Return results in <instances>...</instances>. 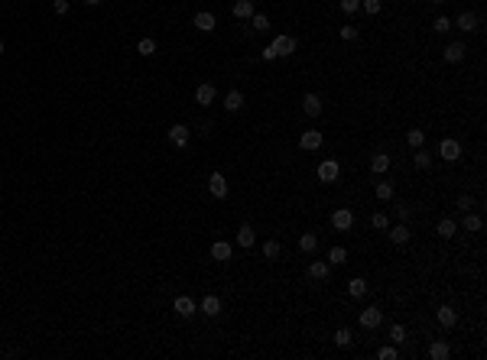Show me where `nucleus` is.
<instances>
[{"mask_svg":"<svg viewBox=\"0 0 487 360\" xmlns=\"http://www.w3.org/2000/svg\"><path fill=\"white\" fill-rule=\"evenodd\" d=\"M361 324H364L367 331H374V328H380L383 324V311L377 308V305H370V308H364L361 311Z\"/></svg>","mask_w":487,"mask_h":360,"instance_id":"1","label":"nucleus"},{"mask_svg":"<svg viewBox=\"0 0 487 360\" xmlns=\"http://www.w3.org/2000/svg\"><path fill=\"white\" fill-rule=\"evenodd\" d=\"M438 156H442L445 162H455V159L461 156V143L458 140H442L438 143Z\"/></svg>","mask_w":487,"mask_h":360,"instance_id":"2","label":"nucleus"},{"mask_svg":"<svg viewBox=\"0 0 487 360\" xmlns=\"http://www.w3.org/2000/svg\"><path fill=\"white\" fill-rule=\"evenodd\" d=\"M208 192L215 198H224V195H228V178H224L221 172H211V175H208Z\"/></svg>","mask_w":487,"mask_h":360,"instance_id":"3","label":"nucleus"},{"mask_svg":"<svg viewBox=\"0 0 487 360\" xmlns=\"http://www.w3.org/2000/svg\"><path fill=\"white\" fill-rule=\"evenodd\" d=\"M299 146H302L305 153H315V149L321 146V133L318 130H305V133L299 136Z\"/></svg>","mask_w":487,"mask_h":360,"instance_id":"4","label":"nucleus"},{"mask_svg":"<svg viewBox=\"0 0 487 360\" xmlns=\"http://www.w3.org/2000/svg\"><path fill=\"white\" fill-rule=\"evenodd\" d=\"M270 46L276 49V55H292V52H296V39H292V36H276Z\"/></svg>","mask_w":487,"mask_h":360,"instance_id":"5","label":"nucleus"},{"mask_svg":"<svg viewBox=\"0 0 487 360\" xmlns=\"http://www.w3.org/2000/svg\"><path fill=\"white\" fill-rule=\"evenodd\" d=\"M169 143L173 146H189V127H182V123L169 127Z\"/></svg>","mask_w":487,"mask_h":360,"instance_id":"6","label":"nucleus"},{"mask_svg":"<svg viewBox=\"0 0 487 360\" xmlns=\"http://www.w3.org/2000/svg\"><path fill=\"white\" fill-rule=\"evenodd\" d=\"M308 279L325 282V279H328V263H325V260H312V263H308Z\"/></svg>","mask_w":487,"mask_h":360,"instance_id":"7","label":"nucleus"},{"mask_svg":"<svg viewBox=\"0 0 487 360\" xmlns=\"http://www.w3.org/2000/svg\"><path fill=\"white\" fill-rule=\"evenodd\" d=\"M332 224H335V227H338V231H348V227H351V224H354V214H351V211H348V208H338V211H335V214H332Z\"/></svg>","mask_w":487,"mask_h":360,"instance_id":"8","label":"nucleus"},{"mask_svg":"<svg viewBox=\"0 0 487 360\" xmlns=\"http://www.w3.org/2000/svg\"><path fill=\"white\" fill-rule=\"evenodd\" d=\"M318 178L321 182H335V178H338V162H335V159H325V162L318 165Z\"/></svg>","mask_w":487,"mask_h":360,"instance_id":"9","label":"nucleus"},{"mask_svg":"<svg viewBox=\"0 0 487 360\" xmlns=\"http://www.w3.org/2000/svg\"><path fill=\"white\" fill-rule=\"evenodd\" d=\"M464 52H468V49H464V43H448V46H445V52H442V59L445 62H461Z\"/></svg>","mask_w":487,"mask_h":360,"instance_id":"10","label":"nucleus"},{"mask_svg":"<svg viewBox=\"0 0 487 360\" xmlns=\"http://www.w3.org/2000/svg\"><path fill=\"white\" fill-rule=\"evenodd\" d=\"M435 318H438V324H442V328H455L458 311H455V308H448V305H442V308L435 311Z\"/></svg>","mask_w":487,"mask_h":360,"instance_id":"11","label":"nucleus"},{"mask_svg":"<svg viewBox=\"0 0 487 360\" xmlns=\"http://www.w3.org/2000/svg\"><path fill=\"white\" fill-rule=\"evenodd\" d=\"M211 260H218V263L231 260V244L228 240H215V244H211Z\"/></svg>","mask_w":487,"mask_h":360,"instance_id":"12","label":"nucleus"},{"mask_svg":"<svg viewBox=\"0 0 487 360\" xmlns=\"http://www.w3.org/2000/svg\"><path fill=\"white\" fill-rule=\"evenodd\" d=\"M173 308H176V311H179V315H182V318H192V315H195V302H192V299H189V295H179V299H176V302H173Z\"/></svg>","mask_w":487,"mask_h":360,"instance_id":"13","label":"nucleus"},{"mask_svg":"<svg viewBox=\"0 0 487 360\" xmlns=\"http://www.w3.org/2000/svg\"><path fill=\"white\" fill-rule=\"evenodd\" d=\"M302 110L308 117H318L321 114V101H318V94H305L302 98Z\"/></svg>","mask_w":487,"mask_h":360,"instance_id":"14","label":"nucleus"},{"mask_svg":"<svg viewBox=\"0 0 487 360\" xmlns=\"http://www.w3.org/2000/svg\"><path fill=\"white\" fill-rule=\"evenodd\" d=\"M195 30H202V33H211L215 30V13H195Z\"/></svg>","mask_w":487,"mask_h":360,"instance_id":"15","label":"nucleus"},{"mask_svg":"<svg viewBox=\"0 0 487 360\" xmlns=\"http://www.w3.org/2000/svg\"><path fill=\"white\" fill-rule=\"evenodd\" d=\"M202 311H205L208 318L221 315V299H218V295H205V302H202Z\"/></svg>","mask_w":487,"mask_h":360,"instance_id":"16","label":"nucleus"},{"mask_svg":"<svg viewBox=\"0 0 487 360\" xmlns=\"http://www.w3.org/2000/svg\"><path fill=\"white\" fill-rule=\"evenodd\" d=\"M195 101L208 107V104L215 101V88H211V85H198V88H195Z\"/></svg>","mask_w":487,"mask_h":360,"instance_id":"17","label":"nucleus"},{"mask_svg":"<svg viewBox=\"0 0 487 360\" xmlns=\"http://www.w3.org/2000/svg\"><path fill=\"white\" fill-rule=\"evenodd\" d=\"M237 244H241V247H253V244H257V234H253L250 224H244L241 231H237Z\"/></svg>","mask_w":487,"mask_h":360,"instance_id":"18","label":"nucleus"},{"mask_svg":"<svg viewBox=\"0 0 487 360\" xmlns=\"http://www.w3.org/2000/svg\"><path fill=\"white\" fill-rule=\"evenodd\" d=\"M234 17L237 20H250L253 17V0H237V4H234Z\"/></svg>","mask_w":487,"mask_h":360,"instance_id":"19","label":"nucleus"},{"mask_svg":"<svg viewBox=\"0 0 487 360\" xmlns=\"http://www.w3.org/2000/svg\"><path fill=\"white\" fill-rule=\"evenodd\" d=\"M435 231H438V237H442V240H448V237H455V231H458V227H455V221H451V218H442V221H438V227H435Z\"/></svg>","mask_w":487,"mask_h":360,"instance_id":"20","label":"nucleus"},{"mask_svg":"<svg viewBox=\"0 0 487 360\" xmlns=\"http://www.w3.org/2000/svg\"><path fill=\"white\" fill-rule=\"evenodd\" d=\"M390 240H393V244H406V240H409V227L406 224L390 227Z\"/></svg>","mask_w":487,"mask_h":360,"instance_id":"21","label":"nucleus"},{"mask_svg":"<svg viewBox=\"0 0 487 360\" xmlns=\"http://www.w3.org/2000/svg\"><path fill=\"white\" fill-rule=\"evenodd\" d=\"M370 169H374L377 175H380V172H387V169H390V156H387V153H377L374 159H370Z\"/></svg>","mask_w":487,"mask_h":360,"instance_id":"22","label":"nucleus"},{"mask_svg":"<svg viewBox=\"0 0 487 360\" xmlns=\"http://www.w3.org/2000/svg\"><path fill=\"white\" fill-rule=\"evenodd\" d=\"M224 107H228L231 114H234V110H241V107H244V94H241V91H231L228 98H224Z\"/></svg>","mask_w":487,"mask_h":360,"instance_id":"23","label":"nucleus"},{"mask_svg":"<svg viewBox=\"0 0 487 360\" xmlns=\"http://www.w3.org/2000/svg\"><path fill=\"white\" fill-rule=\"evenodd\" d=\"M315 247H318V237H315V234H302V237H299V250L302 253H315Z\"/></svg>","mask_w":487,"mask_h":360,"instance_id":"24","label":"nucleus"},{"mask_svg":"<svg viewBox=\"0 0 487 360\" xmlns=\"http://www.w3.org/2000/svg\"><path fill=\"white\" fill-rule=\"evenodd\" d=\"M458 30H464V33L477 30V17L474 13H461V17H458Z\"/></svg>","mask_w":487,"mask_h":360,"instance_id":"25","label":"nucleus"},{"mask_svg":"<svg viewBox=\"0 0 487 360\" xmlns=\"http://www.w3.org/2000/svg\"><path fill=\"white\" fill-rule=\"evenodd\" d=\"M348 292H351L354 299H361V295H367V282L358 276V279H351V282H348Z\"/></svg>","mask_w":487,"mask_h":360,"instance_id":"26","label":"nucleus"},{"mask_svg":"<svg viewBox=\"0 0 487 360\" xmlns=\"http://www.w3.org/2000/svg\"><path fill=\"white\" fill-rule=\"evenodd\" d=\"M328 263H335V266L348 263V250H345V247H332V250H328Z\"/></svg>","mask_w":487,"mask_h":360,"instance_id":"27","label":"nucleus"},{"mask_svg":"<svg viewBox=\"0 0 487 360\" xmlns=\"http://www.w3.org/2000/svg\"><path fill=\"white\" fill-rule=\"evenodd\" d=\"M429 357L432 360H445V357H448V344H445V341H435L429 347Z\"/></svg>","mask_w":487,"mask_h":360,"instance_id":"28","label":"nucleus"},{"mask_svg":"<svg viewBox=\"0 0 487 360\" xmlns=\"http://www.w3.org/2000/svg\"><path fill=\"white\" fill-rule=\"evenodd\" d=\"M406 143L413 149H422V143H426V133H422V130H409L406 133Z\"/></svg>","mask_w":487,"mask_h":360,"instance_id":"29","label":"nucleus"},{"mask_svg":"<svg viewBox=\"0 0 487 360\" xmlns=\"http://www.w3.org/2000/svg\"><path fill=\"white\" fill-rule=\"evenodd\" d=\"M377 198H380V202H390V198H393V182H377Z\"/></svg>","mask_w":487,"mask_h":360,"instance_id":"30","label":"nucleus"},{"mask_svg":"<svg viewBox=\"0 0 487 360\" xmlns=\"http://www.w3.org/2000/svg\"><path fill=\"white\" fill-rule=\"evenodd\" d=\"M354 341V334L348 328H338V334H335V344H338V347H348V344Z\"/></svg>","mask_w":487,"mask_h":360,"instance_id":"31","label":"nucleus"},{"mask_svg":"<svg viewBox=\"0 0 487 360\" xmlns=\"http://www.w3.org/2000/svg\"><path fill=\"white\" fill-rule=\"evenodd\" d=\"M464 231H471V234L481 231V218H477V214H468V211H464Z\"/></svg>","mask_w":487,"mask_h":360,"instance_id":"32","label":"nucleus"},{"mask_svg":"<svg viewBox=\"0 0 487 360\" xmlns=\"http://www.w3.org/2000/svg\"><path fill=\"white\" fill-rule=\"evenodd\" d=\"M250 26H253V30H260V33H263V30H270V20H266L263 13H253V17H250Z\"/></svg>","mask_w":487,"mask_h":360,"instance_id":"33","label":"nucleus"},{"mask_svg":"<svg viewBox=\"0 0 487 360\" xmlns=\"http://www.w3.org/2000/svg\"><path fill=\"white\" fill-rule=\"evenodd\" d=\"M390 341L403 344V341H406V328H403V324H393V328H390Z\"/></svg>","mask_w":487,"mask_h":360,"instance_id":"34","label":"nucleus"},{"mask_svg":"<svg viewBox=\"0 0 487 360\" xmlns=\"http://www.w3.org/2000/svg\"><path fill=\"white\" fill-rule=\"evenodd\" d=\"M263 257L266 260H276L279 257V244H276V240H266V244H263Z\"/></svg>","mask_w":487,"mask_h":360,"instance_id":"35","label":"nucleus"},{"mask_svg":"<svg viewBox=\"0 0 487 360\" xmlns=\"http://www.w3.org/2000/svg\"><path fill=\"white\" fill-rule=\"evenodd\" d=\"M136 52H140V55H153L156 43H153V39H140V43H136Z\"/></svg>","mask_w":487,"mask_h":360,"instance_id":"36","label":"nucleus"},{"mask_svg":"<svg viewBox=\"0 0 487 360\" xmlns=\"http://www.w3.org/2000/svg\"><path fill=\"white\" fill-rule=\"evenodd\" d=\"M370 224H374L377 231H387V227H390V221H387V214H383V211H377L374 218H370Z\"/></svg>","mask_w":487,"mask_h":360,"instance_id":"37","label":"nucleus"},{"mask_svg":"<svg viewBox=\"0 0 487 360\" xmlns=\"http://www.w3.org/2000/svg\"><path fill=\"white\" fill-rule=\"evenodd\" d=\"M361 7H364V10L370 13V17H377V13L383 10V4H380V0H361Z\"/></svg>","mask_w":487,"mask_h":360,"instance_id":"38","label":"nucleus"},{"mask_svg":"<svg viewBox=\"0 0 487 360\" xmlns=\"http://www.w3.org/2000/svg\"><path fill=\"white\" fill-rule=\"evenodd\" d=\"M416 165H419V169H429V165H432V156L422 153V149H416Z\"/></svg>","mask_w":487,"mask_h":360,"instance_id":"39","label":"nucleus"},{"mask_svg":"<svg viewBox=\"0 0 487 360\" xmlns=\"http://www.w3.org/2000/svg\"><path fill=\"white\" fill-rule=\"evenodd\" d=\"M377 357H380V360H396V347H393V344H387V347L377 350Z\"/></svg>","mask_w":487,"mask_h":360,"instance_id":"40","label":"nucleus"},{"mask_svg":"<svg viewBox=\"0 0 487 360\" xmlns=\"http://www.w3.org/2000/svg\"><path fill=\"white\" fill-rule=\"evenodd\" d=\"M432 26H435V33H448V30H451V20H448V17H438Z\"/></svg>","mask_w":487,"mask_h":360,"instance_id":"41","label":"nucleus"},{"mask_svg":"<svg viewBox=\"0 0 487 360\" xmlns=\"http://www.w3.org/2000/svg\"><path fill=\"white\" fill-rule=\"evenodd\" d=\"M341 10H345V13H358L361 10V0H341Z\"/></svg>","mask_w":487,"mask_h":360,"instance_id":"42","label":"nucleus"},{"mask_svg":"<svg viewBox=\"0 0 487 360\" xmlns=\"http://www.w3.org/2000/svg\"><path fill=\"white\" fill-rule=\"evenodd\" d=\"M341 39H348V43L358 39V26H341Z\"/></svg>","mask_w":487,"mask_h":360,"instance_id":"43","label":"nucleus"},{"mask_svg":"<svg viewBox=\"0 0 487 360\" xmlns=\"http://www.w3.org/2000/svg\"><path fill=\"white\" fill-rule=\"evenodd\" d=\"M260 59H263V62H273V59H279V55H276V49H273V46H266V49L260 52Z\"/></svg>","mask_w":487,"mask_h":360,"instance_id":"44","label":"nucleus"},{"mask_svg":"<svg viewBox=\"0 0 487 360\" xmlns=\"http://www.w3.org/2000/svg\"><path fill=\"white\" fill-rule=\"evenodd\" d=\"M458 208H461V211H468V208H474V202H471V195H461V198H458Z\"/></svg>","mask_w":487,"mask_h":360,"instance_id":"45","label":"nucleus"},{"mask_svg":"<svg viewBox=\"0 0 487 360\" xmlns=\"http://www.w3.org/2000/svg\"><path fill=\"white\" fill-rule=\"evenodd\" d=\"M52 10H56L59 17H62V13H68V0H56V4H52Z\"/></svg>","mask_w":487,"mask_h":360,"instance_id":"46","label":"nucleus"},{"mask_svg":"<svg viewBox=\"0 0 487 360\" xmlns=\"http://www.w3.org/2000/svg\"><path fill=\"white\" fill-rule=\"evenodd\" d=\"M396 211H400V218H403V221H409V214H413V211H409V205H400Z\"/></svg>","mask_w":487,"mask_h":360,"instance_id":"47","label":"nucleus"},{"mask_svg":"<svg viewBox=\"0 0 487 360\" xmlns=\"http://www.w3.org/2000/svg\"><path fill=\"white\" fill-rule=\"evenodd\" d=\"M85 4H88V7H98V4H101V0H85Z\"/></svg>","mask_w":487,"mask_h":360,"instance_id":"48","label":"nucleus"},{"mask_svg":"<svg viewBox=\"0 0 487 360\" xmlns=\"http://www.w3.org/2000/svg\"><path fill=\"white\" fill-rule=\"evenodd\" d=\"M0 55H4V43H0Z\"/></svg>","mask_w":487,"mask_h":360,"instance_id":"49","label":"nucleus"},{"mask_svg":"<svg viewBox=\"0 0 487 360\" xmlns=\"http://www.w3.org/2000/svg\"><path fill=\"white\" fill-rule=\"evenodd\" d=\"M432 4H442V0H432Z\"/></svg>","mask_w":487,"mask_h":360,"instance_id":"50","label":"nucleus"}]
</instances>
